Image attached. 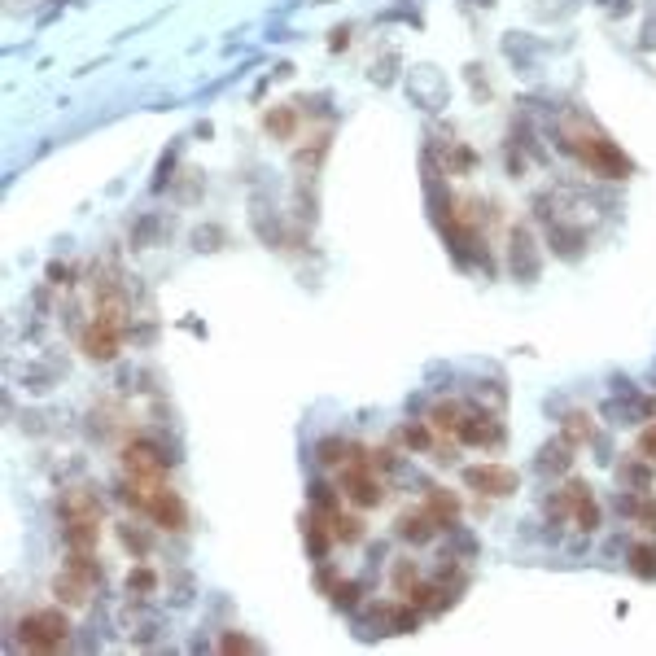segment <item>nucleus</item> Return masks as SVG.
I'll list each match as a JSON object with an SVG mask.
<instances>
[{
    "instance_id": "1",
    "label": "nucleus",
    "mask_w": 656,
    "mask_h": 656,
    "mask_svg": "<svg viewBox=\"0 0 656 656\" xmlns=\"http://www.w3.org/2000/svg\"><path fill=\"white\" fill-rule=\"evenodd\" d=\"M564 140H569V150L578 153L591 171H600V176L617 179V176H626V171H631V162L613 150L600 131H591V127H574V123H569V127H564Z\"/></svg>"
},
{
    "instance_id": "2",
    "label": "nucleus",
    "mask_w": 656,
    "mask_h": 656,
    "mask_svg": "<svg viewBox=\"0 0 656 656\" xmlns=\"http://www.w3.org/2000/svg\"><path fill=\"white\" fill-rule=\"evenodd\" d=\"M97 534H101V507L92 504L83 490H71V499H66V538H71V552H92V547H97Z\"/></svg>"
},
{
    "instance_id": "3",
    "label": "nucleus",
    "mask_w": 656,
    "mask_h": 656,
    "mask_svg": "<svg viewBox=\"0 0 656 656\" xmlns=\"http://www.w3.org/2000/svg\"><path fill=\"white\" fill-rule=\"evenodd\" d=\"M119 346H123V311L110 303L101 315L88 324V333H83V354H88V359H101V363H105V359H114V354H119Z\"/></svg>"
},
{
    "instance_id": "4",
    "label": "nucleus",
    "mask_w": 656,
    "mask_h": 656,
    "mask_svg": "<svg viewBox=\"0 0 656 656\" xmlns=\"http://www.w3.org/2000/svg\"><path fill=\"white\" fill-rule=\"evenodd\" d=\"M342 495L351 499L354 507H377L381 504V481L372 473V464L363 459V455H351L346 459V468H342Z\"/></svg>"
},
{
    "instance_id": "5",
    "label": "nucleus",
    "mask_w": 656,
    "mask_h": 656,
    "mask_svg": "<svg viewBox=\"0 0 656 656\" xmlns=\"http://www.w3.org/2000/svg\"><path fill=\"white\" fill-rule=\"evenodd\" d=\"M66 634H71V626H66L62 613H31L23 622V648H31V652H57L66 643Z\"/></svg>"
},
{
    "instance_id": "6",
    "label": "nucleus",
    "mask_w": 656,
    "mask_h": 656,
    "mask_svg": "<svg viewBox=\"0 0 656 656\" xmlns=\"http://www.w3.org/2000/svg\"><path fill=\"white\" fill-rule=\"evenodd\" d=\"M464 481H468V490L490 495V499H504V495L516 490V473H512L507 464H478V468L464 473Z\"/></svg>"
},
{
    "instance_id": "7",
    "label": "nucleus",
    "mask_w": 656,
    "mask_h": 656,
    "mask_svg": "<svg viewBox=\"0 0 656 656\" xmlns=\"http://www.w3.org/2000/svg\"><path fill=\"white\" fill-rule=\"evenodd\" d=\"M123 464H127V481H140V486H158V481H167V459L153 451V447H145V442L127 447Z\"/></svg>"
},
{
    "instance_id": "8",
    "label": "nucleus",
    "mask_w": 656,
    "mask_h": 656,
    "mask_svg": "<svg viewBox=\"0 0 656 656\" xmlns=\"http://www.w3.org/2000/svg\"><path fill=\"white\" fill-rule=\"evenodd\" d=\"M140 512H150L162 530H184V504H179V495L171 486H158L153 495H145Z\"/></svg>"
},
{
    "instance_id": "9",
    "label": "nucleus",
    "mask_w": 656,
    "mask_h": 656,
    "mask_svg": "<svg viewBox=\"0 0 656 656\" xmlns=\"http://www.w3.org/2000/svg\"><path fill=\"white\" fill-rule=\"evenodd\" d=\"M455 438L468 442V447H499V442H504V425H499L495 416H486V411H464Z\"/></svg>"
},
{
    "instance_id": "10",
    "label": "nucleus",
    "mask_w": 656,
    "mask_h": 656,
    "mask_svg": "<svg viewBox=\"0 0 656 656\" xmlns=\"http://www.w3.org/2000/svg\"><path fill=\"white\" fill-rule=\"evenodd\" d=\"M564 504L574 507V516H578L582 530H595V526H600V507H595V499H591V490H586V486L569 481V486H564Z\"/></svg>"
},
{
    "instance_id": "11",
    "label": "nucleus",
    "mask_w": 656,
    "mask_h": 656,
    "mask_svg": "<svg viewBox=\"0 0 656 656\" xmlns=\"http://www.w3.org/2000/svg\"><path fill=\"white\" fill-rule=\"evenodd\" d=\"M433 530H438V521L429 516V507H425V512H403V516H399V534L411 538V543H425Z\"/></svg>"
},
{
    "instance_id": "12",
    "label": "nucleus",
    "mask_w": 656,
    "mask_h": 656,
    "mask_svg": "<svg viewBox=\"0 0 656 656\" xmlns=\"http://www.w3.org/2000/svg\"><path fill=\"white\" fill-rule=\"evenodd\" d=\"M459 420H464V407L459 403H438L429 411V429L433 433H451L455 438V433H459Z\"/></svg>"
},
{
    "instance_id": "13",
    "label": "nucleus",
    "mask_w": 656,
    "mask_h": 656,
    "mask_svg": "<svg viewBox=\"0 0 656 656\" xmlns=\"http://www.w3.org/2000/svg\"><path fill=\"white\" fill-rule=\"evenodd\" d=\"M591 433H595L591 416H582V411H569V416H564V442H569V447H582V442H591Z\"/></svg>"
},
{
    "instance_id": "14",
    "label": "nucleus",
    "mask_w": 656,
    "mask_h": 656,
    "mask_svg": "<svg viewBox=\"0 0 656 656\" xmlns=\"http://www.w3.org/2000/svg\"><path fill=\"white\" fill-rule=\"evenodd\" d=\"M328 530L337 543H359V534H363V521L359 516H342V512H333L328 516Z\"/></svg>"
},
{
    "instance_id": "15",
    "label": "nucleus",
    "mask_w": 656,
    "mask_h": 656,
    "mask_svg": "<svg viewBox=\"0 0 656 656\" xmlns=\"http://www.w3.org/2000/svg\"><path fill=\"white\" fill-rule=\"evenodd\" d=\"M425 507H429V516L438 521V526H447V521H455V516H459V504H455L451 495H442V490H433Z\"/></svg>"
},
{
    "instance_id": "16",
    "label": "nucleus",
    "mask_w": 656,
    "mask_h": 656,
    "mask_svg": "<svg viewBox=\"0 0 656 656\" xmlns=\"http://www.w3.org/2000/svg\"><path fill=\"white\" fill-rule=\"evenodd\" d=\"M267 127L280 131V136H289V131H294V114H289V110H276V114H267Z\"/></svg>"
},
{
    "instance_id": "17",
    "label": "nucleus",
    "mask_w": 656,
    "mask_h": 656,
    "mask_svg": "<svg viewBox=\"0 0 656 656\" xmlns=\"http://www.w3.org/2000/svg\"><path fill=\"white\" fill-rule=\"evenodd\" d=\"M351 447H337V442H324V447H320V459H324V464H346V459H351Z\"/></svg>"
},
{
    "instance_id": "18",
    "label": "nucleus",
    "mask_w": 656,
    "mask_h": 656,
    "mask_svg": "<svg viewBox=\"0 0 656 656\" xmlns=\"http://www.w3.org/2000/svg\"><path fill=\"white\" fill-rule=\"evenodd\" d=\"M219 648H224V652H254V643H250V639H241V634H227Z\"/></svg>"
},
{
    "instance_id": "19",
    "label": "nucleus",
    "mask_w": 656,
    "mask_h": 656,
    "mask_svg": "<svg viewBox=\"0 0 656 656\" xmlns=\"http://www.w3.org/2000/svg\"><path fill=\"white\" fill-rule=\"evenodd\" d=\"M639 455H643V459H656V425L639 438Z\"/></svg>"
},
{
    "instance_id": "20",
    "label": "nucleus",
    "mask_w": 656,
    "mask_h": 656,
    "mask_svg": "<svg viewBox=\"0 0 656 656\" xmlns=\"http://www.w3.org/2000/svg\"><path fill=\"white\" fill-rule=\"evenodd\" d=\"M634 569H639V574H652V552H634Z\"/></svg>"
}]
</instances>
